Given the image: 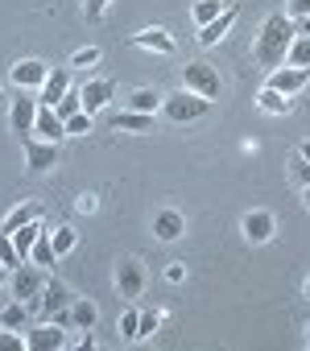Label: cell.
<instances>
[{"instance_id":"1f68e13d","label":"cell","mask_w":310,"mask_h":351,"mask_svg":"<svg viewBox=\"0 0 310 351\" xmlns=\"http://www.w3.org/2000/svg\"><path fill=\"white\" fill-rule=\"evenodd\" d=\"M0 265H5V269H17L21 265V252L13 248V236H0Z\"/></svg>"},{"instance_id":"ab89813d","label":"cell","mask_w":310,"mask_h":351,"mask_svg":"<svg viewBox=\"0 0 310 351\" xmlns=\"http://www.w3.org/2000/svg\"><path fill=\"white\" fill-rule=\"evenodd\" d=\"M298 182L310 186V161H302V157H298Z\"/></svg>"},{"instance_id":"d4e9b609","label":"cell","mask_w":310,"mask_h":351,"mask_svg":"<svg viewBox=\"0 0 310 351\" xmlns=\"http://www.w3.org/2000/svg\"><path fill=\"white\" fill-rule=\"evenodd\" d=\"M257 108H261V112H269V116H285V112H289V99H285L281 91H273V87H261Z\"/></svg>"},{"instance_id":"484cf974","label":"cell","mask_w":310,"mask_h":351,"mask_svg":"<svg viewBox=\"0 0 310 351\" xmlns=\"http://www.w3.org/2000/svg\"><path fill=\"white\" fill-rule=\"evenodd\" d=\"M50 244H54V252H58V261H62L67 252H75V244H79V232H75L71 223H58V228L50 232Z\"/></svg>"},{"instance_id":"9c48e42d","label":"cell","mask_w":310,"mask_h":351,"mask_svg":"<svg viewBox=\"0 0 310 351\" xmlns=\"http://www.w3.org/2000/svg\"><path fill=\"white\" fill-rule=\"evenodd\" d=\"M38 108H42V104H38V99H34L29 91H21V95H17V99L9 104V124H13V132H17V136H29V132H34Z\"/></svg>"},{"instance_id":"7dc6e473","label":"cell","mask_w":310,"mask_h":351,"mask_svg":"<svg viewBox=\"0 0 310 351\" xmlns=\"http://www.w3.org/2000/svg\"><path fill=\"white\" fill-rule=\"evenodd\" d=\"M0 104H9V99H5V91H0Z\"/></svg>"},{"instance_id":"52a82bcc","label":"cell","mask_w":310,"mask_h":351,"mask_svg":"<svg viewBox=\"0 0 310 351\" xmlns=\"http://www.w3.org/2000/svg\"><path fill=\"white\" fill-rule=\"evenodd\" d=\"M116 293L124 298V302H136L141 293H145V269H141V261H120L116 265Z\"/></svg>"},{"instance_id":"7402d4cb","label":"cell","mask_w":310,"mask_h":351,"mask_svg":"<svg viewBox=\"0 0 310 351\" xmlns=\"http://www.w3.org/2000/svg\"><path fill=\"white\" fill-rule=\"evenodd\" d=\"M112 128H116V132H149V128H153V116H149V112H128V108H124V112L112 116Z\"/></svg>"},{"instance_id":"e0dca14e","label":"cell","mask_w":310,"mask_h":351,"mask_svg":"<svg viewBox=\"0 0 310 351\" xmlns=\"http://www.w3.org/2000/svg\"><path fill=\"white\" fill-rule=\"evenodd\" d=\"M34 132H38L42 141H62V136H67V120H62L54 108L42 104V108H38V120H34Z\"/></svg>"},{"instance_id":"b9f144b4","label":"cell","mask_w":310,"mask_h":351,"mask_svg":"<svg viewBox=\"0 0 310 351\" xmlns=\"http://www.w3.org/2000/svg\"><path fill=\"white\" fill-rule=\"evenodd\" d=\"M294 34H302V38H310V17H298V21H294Z\"/></svg>"},{"instance_id":"8fae6325","label":"cell","mask_w":310,"mask_h":351,"mask_svg":"<svg viewBox=\"0 0 310 351\" xmlns=\"http://www.w3.org/2000/svg\"><path fill=\"white\" fill-rule=\"evenodd\" d=\"M306 83H310V71H302V66H285V71H281V66H277V71H269V83H265V87H273V91H281V95L289 99V95H298Z\"/></svg>"},{"instance_id":"603a6c76","label":"cell","mask_w":310,"mask_h":351,"mask_svg":"<svg viewBox=\"0 0 310 351\" xmlns=\"http://www.w3.org/2000/svg\"><path fill=\"white\" fill-rule=\"evenodd\" d=\"M46 228H42V219H34V223H25V228H17L13 232V248L21 252V261H29V252H34V244H38V236H42Z\"/></svg>"},{"instance_id":"ffe728a7","label":"cell","mask_w":310,"mask_h":351,"mask_svg":"<svg viewBox=\"0 0 310 351\" xmlns=\"http://www.w3.org/2000/svg\"><path fill=\"white\" fill-rule=\"evenodd\" d=\"M124 108L128 112H158L162 108V95H158V87H132V91H124Z\"/></svg>"},{"instance_id":"277c9868","label":"cell","mask_w":310,"mask_h":351,"mask_svg":"<svg viewBox=\"0 0 310 351\" xmlns=\"http://www.w3.org/2000/svg\"><path fill=\"white\" fill-rule=\"evenodd\" d=\"M182 87L195 91V95H203V99H219L224 79H219V71L211 62H187L182 66Z\"/></svg>"},{"instance_id":"2e32d148","label":"cell","mask_w":310,"mask_h":351,"mask_svg":"<svg viewBox=\"0 0 310 351\" xmlns=\"http://www.w3.org/2000/svg\"><path fill=\"white\" fill-rule=\"evenodd\" d=\"M128 42L141 46V50H153V54H174V50H178V42H174L166 29H141V34H132Z\"/></svg>"},{"instance_id":"ac0fdd59","label":"cell","mask_w":310,"mask_h":351,"mask_svg":"<svg viewBox=\"0 0 310 351\" xmlns=\"http://www.w3.org/2000/svg\"><path fill=\"white\" fill-rule=\"evenodd\" d=\"M34 219H42V203L25 199V203H17V207L9 211V219H5V223H0V236H13L17 228H25V223H34Z\"/></svg>"},{"instance_id":"d590c367","label":"cell","mask_w":310,"mask_h":351,"mask_svg":"<svg viewBox=\"0 0 310 351\" xmlns=\"http://www.w3.org/2000/svg\"><path fill=\"white\" fill-rule=\"evenodd\" d=\"M95 62H99V46H87V50L71 54V66H95Z\"/></svg>"},{"instance_id":"9a60e30c","label":"cell","mask_w":310,"mask_h":351,"mask_svg":"<svg viewBox=\"0 0 310 351\" xmlns=\"http://www.w3.org/2000/svg\"><path fill=\"white\" fill-rule=\"evenodd\" d=\"M273 232H277V223H273L269 211H248V215H244V240H248V244H269Z\"/></svg>"},{"instance_id":"4316f807","label":"cell","mask_w":310,"mask_h":351,"mask_svg":"<svg viewBox=\"0 0 310 351\" xmlns=\"http://www.w3.org/2000/svg\"><path fill=\"white\" fill-rule=\"evenodd\" d=\"M285 66H302V71H310V38L294 34V42H289V54H285Z\"/></svg>"},{"instance_id":"d6a6232c","label":"cell","mask_w":310,"mask_h":351,"mask_svg":"<svg viewBox=\"0 0 310 351\" xmlns=\"http://www.w3.org/2000/svg\"><path fill=\"white\" fill-rule=\"evenodd\" d=\"M0 351H25V335H21V330H9V326H0Z\"/></svg>"},{"instance_id":"e575fe53","label":"cell","mask_w":310,"mask_h":351,"mask_svg":"<svg viewBox=\"0 0 310 351\" xmlns=\"http://www.w3.org/2000/svg\"><path fill=\"white\" fill-rule=\"evenodd\" d=\"M83 132H91V112H75L67 120V136H83Z\"/></svg>"},{"instance_id":"ba28073f","label":"cell","mask_w":310,"mask_h":351,"mask_svg":"<svg viewBox=\"0 0 310 351\" xmlns=\"http://www.w3.org/2000/svg\"><path fill=\"white\" fill-rule=\"evenodd\" d=\"M67 306H71V289H67L58 277H50V281L42 285V293H38V302H34L29 310H34V314H42V318H54V314H58V310H67Z\"/></svg>"},{"instance_id":"bcb514c9","label":"cell","mask_w":310,"mask_h":351,"mask_svg":"<svg viewBox=\"0 0 310 351\" xmlns=\"http://www.w3.org/2000/svg\"><path fill=\"white\" fill-rule=\"evenodd\" d=\"M306 302H310V277H306Z\"/></svg>"},{"instance_id":"f1b7e54d","label":"cell","mask_w":310,"mask_h":351,"mask_svg":"<svg viewBox=\"0 0 310 351\" xmlns=\"http://www.w3.org/2000/svg\"><path fill=\"white\" fill-rule=\"evenodd\" d=\"M54 112H58L62 120H71L75 112H83V91H79V87H71V91H67V95L54 104Z\"/></svg>"},{"instance_id":"6da1fadb","label":"cell","mask_w":310,"mask_h":351,"mask_svg":"<svg viewBox=\"0 0 310 351\" xmlns=\"http://www.w3.org/2000/svg\"><path fill=\"white\" fill-rule=\"evenodd\" d=\"M289 42H294V17L273 13V17L257 29V42H252V58H257V66H261V71H277V66H285Z\"/></svg>"},{"instance_id":"8992f818","label":"cell","mask_w":310,"mask_h":351,"mask_svg":"<svg viewBox=\"0 0 310 351\" xmlns=\"http://www.w3.org/2000/svg\"><path fill=\"white\" fill-rule=\"evenodd\" d=\"M62 330H67L62 322L46 318V322H38V326L25 330V347H29V351H62V347H67V335H62Z\"/></svg>"},{"instance_id":"30bf717a","label":"cell","mask_w":310,"mask_h":351,"mask_svg":"<svg viewBox=\"0 0 310 351\" xmlns=\"http://www.w3.org/2000/svg\"><path fill=\"white\" fill-rule=\"evenodd\" d=\"M9 75H13V83H17L21 91H42V83H46L50 66H46V62H38V58H21Z\"/></svg>"},{"instance_id":"ee69618b","label":"cell","mask_w":310,"mask_h":351,"mask_svg":"<svg viewBox=\"0 0 310 351\" xmlns=\"http://www.w3.org/2000/svg\"><path fill=\"white\" fill-rule=\"evenodd\" d=\"M0 285H9V269L5 265H0Z\"/></svg>"},{"instance_id":"d6986e66","label":"cell","mask_w":310,"mask_h":351,"mask_svg":"<svg viewBox=\"0 0 310 351\" xmlns=\"http://www.w3.org/2000/svg\"><path fill=\"white\" fill-rule=\"evenodd\" d=\"M67 91H71V71H50V75H46V83H42V91H38V104L54 108Z\"/></svg>"},{"instance_id":"74e56055","label":"cell","mask_w":310,"mask_h":351,"mask_svg":"<svg viewBox=\"0 0 310 351\" xmlns=\"http://www.w3.org/2000/svg\"><path fill=\"white\" fill-rule=\"evenodd\" d=\"M285 17H294V21L298 17H310V0H289V13Z\"/></svg>"},{"instance_id":"83f0119b","label":"cell","mask_w":310,"mask_h":351,"mask_svg":"<svg viewBox=\"0 0 310 351\" xmlns=\"http://www.w3.org/2000/svg\"><path fill=\"white\" fill-rule=\"evenodd\" d=\"M29 261H34V265H42V269H54V265H58V252H54V244H50V236H46V232L38 236V244H34Z\"/></svg>"},{"instance_id":"7c38bea8","label":"cell","mask_w":310,"mask_h":351,"mask_svg":"<svg viewBox=\"0 0 310 351\" xmlns=\"http://www.w3.org/2000/svg\"><path fill=\"white\" fill-rule=\"evenodd\" d=\"M182 232H187V219H182V211L166 207V211H158V215H153V236H158L162 244H174Z\"/></svg>"},{"instance_id":"4fadbf2b","label":"cell","mask_w":310,"mask_h":351,"mask_svg":"<svg viewBox=\"0 0 310 351\" xmlns=\"http://www.w3.org/2000/svg\"><path fill=\"white\" fill-rule=\"evenodd\" d=\"M236 17H240V9H224L215 21L199 25V46H207V50H211V46H219V42H224V34L236 25Z\"/></svg>"},{"instance_id":"7a4b0ae2","label":"cell","mask_w":310,"mask_h":351,"mask_svg":"<svg viewBox=\"0 0 310 351\" xmlns=\"http://www.w3.org/2000/svg\"><path fill=\"white\" fill-rule=\"evenodd\" d=\"M207 108H211V99H203V95H195V91H174V95H162V112H166V120H174V124H191V120H199V116H207Z\"/></svg>"},{"instance_id":"3957f363","label":"cell","mask_w":310,"mask_h":351,"mask_svg":"<svg viewBox=\"0 0 310 351\" xmlns=\"http://www.w3.org/2000/svg\"><path fill=\"white\" fill-rule=\"evenodd\" d=\"M50 281V273L42 269V265H34V261H21L17 269H13V277H9V285H13V298L17 302H25V306H34L38 302V293H42V285Z\"/></svg>"},{"instance_id":"5b68a950","label":"cell","mask_w":310,"mask_h":351,"mask_svg":"<svg viewBox=\"0 0 310 351\" xmlns=\"http://www.w3.org/2000/svg\"><path fill=\"white\" fill-rule=\"evenodd\" d=\"M21 145H25V169H34V173L54 169V165H58V157H62V141H42L38 132L21 136Z\"/></svg>"},{"instance_id":"f546056e","label":"cell","mask_w":310,"mask_h":351,"mask_svg":"<svg viewBox=\"0 0 310 351\" xmlns=\"http://www.w3.org/2000/svg\"><path fill=\"white\" fill-rule=\"evenodd\" d=\"M191 13H195V25H207V21H215L224 13V0H199Z\"/></svg>"},{"instance_id":"836d02e7","label":"cell","mask_w":310,"mask_h":351,"mask_svg":"<svg viewBox=\"0 0 310 351\" xmlns=\"http://www.w3.org/2000/svg\"><path fill=\"white\" fill-rule=\"evenodd\" d=\"M108 5H112V0H83V17H87L91 25H99L104 13H108Z\"/></svg>"},{"instance_id":"f6af8a7d","label":"cell","mask_w":310,"mask_h":351,"mask_svg":"<svg viewBox=\"0 0 310 351\" xmlns=\"http://www.w3.org/2000/svg\"><path fill=\"white\" fill-rule=\"evenodd\" d=\"M302 199H306V207H310V186H306V191H302Z\"/></svg>"},{"instance_id":"44dd1931","label":"cell","mask_w":310,"mask_h":351,"mask_svg":"<svg viewBox=\"0 0 310 351\" xmlns=\"http://www.w3.org/2000/svg\"><path fill=\"white\" fill-rule=\"evenodd\" d=\"M67 314H71V326H75V330H95V322H99V310H95V302H87V298H71Z\"/></svg>"},{"instance_id":"4dcf8cb0","label":"cell","mask_w":310,"mask_h":351,"mask_svg":"<svg viewBox=\"0 0 310 351\" xmlns=\"http://www.w3.org/2000/svg\"><path fill=\"white\" fill-rule=\"evenodd\" d=\"M136 330H141V310H132V306H128V310L120 314V339H128V343H132V339H136Z\"/></svg>"},{"instance_id":"5bb4252c","label":"cell","mask_w":310,"mask_h":351,"mask_svg":"<svg viewBox=\"0 0 310 351\" xmlns=\"http://www.w3.org/2000/svg\"><path fill=\"white\" fill-rule=\"evenodd\" d=\"M79 91H83V112H91V116H95L104 104H112L116 83H112V79H91V83H83Z\"/></svg>"},{"instance_id":"cb8c5ba5","label":"cell","mask_w":310,"mask_h":351,"mask_svg":"<svg viewBox=\"0 0 310 351\" xmlns=\"http://www.w3.org/2000/svg\"><path fill=\"white\" fill-rule=\"evenodd\" d=\"M29 314H34V310H29L25 302H17V298H13L5 310H0V326H9V330H25V326H29Z\"/></svg>"},{"instance_id":"60d3db41","label":"cell","mask_w":310,"mask_h":351,"mask_svg":"<svg viewBox=\"0 0 310 351\" xmlns=\"http://www.w3.org/2000/svg\"><path fill=\"white\" fill-rule=\"evenodd\" d=\"M79 211L91 215V211H95V195H83V199H79Z\"/></svg>"},{"instance_id":"8d00e7d4","label":"cell","mask_w":310,"mask_h":351,"mask_svg":"<svg viewBox=\"0 0 310 351\" xmlns=\"http://www.w3.org/2000/svg\"><path fill=\"white\" fill-rule=\"evenodd\" d=\"M158 322H162L158 314H141V330H136V339H149L153 330H158Z\"/></svg>"},{"instance_id":"7bdbcfd3","label":"cell","mask_w":310,"mask_h":351,"mask_svg":"<svg viewBox=\"0 0 310 351\" xmlns=\"http://www.w3.org/2000/svg\"><path fill=\"white\" fill-rule=\"evenodd\" d=\"M298 157H302V161H310V141H306V145L298 149Z\"/></svg>"},{"instance_id":"f35d334b","label":"cell","mask_w":310,"mask_h":351,"mask_svg":"<svg viewBox=\"0 0 310 351\" xmlns=\"http://www.w3.org/2000/svg\"><path fill=\"white\" fill-rule=\"evenodd\" d=\"M182 277H187V265H178V261H174V265H166V281H174V285H178Z\"/></svg>"}]
</instances>
